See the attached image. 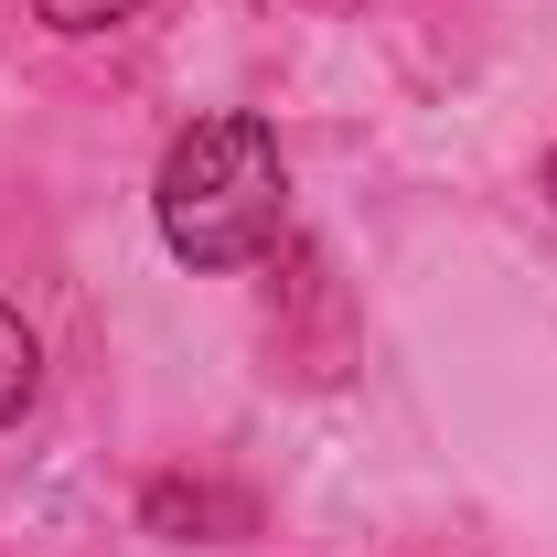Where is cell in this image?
Masks as SVG:
<instances>
[{
  "label": "cell",
  "mask_w": 557,
  "mask_h": 557,
  "mask_svg": "<svg viewBox=\"0 0 557 557\" xmlns=\"http://www.w3.org/2000/svg\"><path fill=\"white\" fill-rule=\"evenodd\" d=\"M150 214H161V247L183 269H247L278 247V214H289V161L278 129L247 108H214L194 129H172L161 172H150Z\"/></svg>",
  "instance_id": "obj_1"
},
{
  "label": "cell",
  "mask_w": 557,
  "mask_h": 557,
  "mask_svg": "<svg viewBox=\"0 0 557 557\" xmlns=\"http://www.w3.org/2000/svg\"><path fill=\"white\" fill-rule=\"evenodd\" d=\"M139 525L172 536V547H236V536H258V493L205 483V472H150L139 483Z\"/></svg>",
  "instance_id": "obj_2"
},
{
  "label": "cell",
  "mask_w": 557,
  "mask_h": 557,
  "mask_svg": "<svg viewBox=\"0 0 557 557\" xmlns=\"http://www.w3.org/2000/svg\"><path fill=\"white\" fill-rule=\"evenodd\" d=\"M33 397H44V344H33V322L0 300V429L33 408Z\"/></svg>",
  "instance_id": "obj_3"
},
{
  "label": "cell",
  "mask_w": 557,
  "mask_h": 557,
  "mask_svg": "<svg viewBox=\"0 0 557 557\" xmlns=\"http://www.w3.org/2000/svg\"><path fill=\"white\" fill-rule=\"evenodd\" d=\"M150 0H33V22L44 33H65V44H86V33H119V22H139Z\"/></svg>",
  "instance_id": "obj_4"
},
{
  "label": "cell",
  "mask_w": 557,
  "mask_h": 557,
  "mask_svg": "<svg viewBox=\"0 0 557 557\" xmlns=\"http://www.w3.org/2000/svg\"><path fill=\"white\" fill-rule=\"evenodd\" d=\"M536 183H547V205H557V150H547V172H536Z\"/></svg>",
  "instance_id": "obj_5"
}]
</instances>
